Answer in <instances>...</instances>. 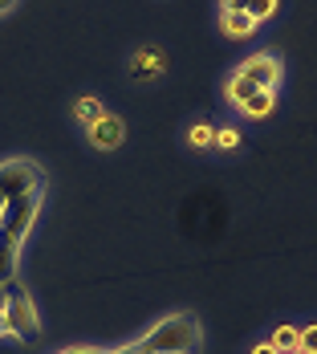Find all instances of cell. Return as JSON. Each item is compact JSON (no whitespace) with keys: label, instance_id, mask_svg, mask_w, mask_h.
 <instances>
[{"label":"cell","instance_id":"1","mask_svg":"<svg viewBox=\"0 0 317 354\" xmlns=\"http://www.w3.org/2000/svg\"><path fill=\"white\" fill-rule=\"evenodd\" d=\"M200 346H204V330L195 314H171L142 338L146 354H200Z\"/></svg>","mask_w":317,"mask_h":354},{"label":"cell","instance_id":"2","mask_svg":"<svg viewBox=\"0 0 317 354\" xmlns=\"http://www.w3.org/2000/svg\"><path fill=\"white\" fill-rule=\"evenodd\" d=\"M4 318H8V330L21 338V342H37L41 338V322H37L33 297L21 281L4 285Z\"/></svg>","mask_w":317,"mask_h":354},{"label":"cell","instance_id":"3","mask_svg":"<svg viewBox=\"0 0 317 354\" xmlns=\"http://www.w3.org/2000/svg\"><path fill=\"white\" fill-rule=\"evenodd\" d=\"M25 192H45V171L37 167L33 159H12V163H0V196L4 200H17Z\"/></svg>","mask_w":317,"mask_h":354},{"label":"cell","instance_id":"4","mask_svg":"<svg viewBox=\"0 0 317 354\" xmlns=\"http://www.w3.org/2000/svg\"><path fill=\"white\" fill-rule=\"evenodd\" d=\"M41 196H45V192H25V196L8 200V204H4V216H0V228H4L8 236L25 241V232L33 228L37 212H41Z\"/></svg>","mask_w":317,"mask_h":354},{"label":"cell","instance_id":"5","mask_svg":"<svg viewBox=\"0 0 317 354\" xmlns=\"http://www.w3.org/2000/svg\"><path fill=\"white\" fill-rule=\"evenodd\" d=\"M236 73L248 77L256 90H277V82H281V62H277L273 53H256V57H248Z\"/></svg>","mask_w":317,"mask_h":354},{"label":"cell","instance_id":"6","mask_svg":"<svg viewBox=\"0 0 317 354\" xmlns=\"http://www.w3.org/2000/svg\"><path fill=\"white\" fill-rule=\"evenodd\" d=\"M163 70H167V57H163V49H155V45H142L139 53L131 57V77H139V82L163 77Z\"/></svg>","mask_w":317,"mask_h":354},{"label":"cell","instance_id":"7","mask_svg":"<svg viewBox=\"0 0 317 354\" xmlns=\"http://www.w3.org/2000/svg\"><path fill=\"white\" fill-rule=\"evenodd\" d=\"M122 139H126V122L114 118V114H102V118L90 127V142H94L98 151H114Z\"/></svg>","mask_w":317,"mask_h":354},{"label":"cell","instance_id":"8","mask_svg":"<svg viewBox=\"0 0 317 354\" xmlns=\"http://www.w3.org/2000/svg\"><path fill=\"white\" fill-rule=\"evenodd\" d=\"M17 252H21V241L0 228V285L17 281Z\"/></svg>","mask_w":317,"mask_h":354},{"label":"cell","instance_id":"9","mask_svg":"<svg viewBox=\"0 0 317 354\" xmlns=\"http://www.w3.org/2000/svg\"><path fill=\"white\" fill-rule=\"evenodd\" d=\"M220 8H232V12H248L256 25L265 21V17H273V8H277V0H224Z\"/></svg>","mask_w":317,"mask_h":354},{"label":"cell","instance_id":"10","mask_svg":"<svg viewBox=\"0 0 317 354\" xmlns=\"http://www.w3.org/2000/svg\"><path fill=\"white\" fill-rule=\"evenodd\" d=\"M220 29L228 37H248L256 29V21L248 17V12H232V8H220Z\"/></svg>","mask_w":317,"mask_h":354},{"label":"cell","instance_id":"11","mask_svg":"<svg viewBox=\"0 0 317 354\" xmlns=\"http://www.w3.org/2000/svg\"><path fill=\"white\" fill-rule=\"evenodd\" d=\"M73 114H77V118H81L86 127H94V122H98V118L106 114V106L98 102V98H94V94H90V98H77V106H73Z\"/></svg>","mask_w":317,"mask_h":354},{"label":"cell","instance_id":"12","mask_svg":"<svg viewBox=\"0 0 317 354\" xmlns=\"http://www.w3.org/2000/svg\"><path fill=\"white\" fill-rule=\"evenodd\" d=\"M240 110H244L248 118H265V114L273 110V90H256V94H252Z\"/></svg>","mask_w":317,"mask_h":354},{"label":"cell","instance_id":"13","mask_svg":"<svg viewBox=\"0 0 317 354\" xmlns=\"http://www.w3.org/2000/svg\"><path fill=\"white\" fill-rule=\"evenodd\" d=\"M252 94H256V86H252L248 77H240V73H236V77L228 82V102H236V106H244V102L252 98Z\"/></svg>","mask_w":317,"mask_h":354},{"label":"cell","instance_id":"14","mask_svg":"<svg viewBox=\"0 0 317 354\" xmlns=\"http://www.w3.org/2000/svg\"><path fill=\"white\" fill-rule=\"evenodd\" d=\"M297 338H301V330H293V326H277V334H273V346L281 354L297 351Z\"/></svg>","mask_w":317,"mask_h":354},{"label":"cell","instance_id":"15","mask_svg":"<svg viewBox=\"0 0 317 354\" xmlns=\"http://www.w3.org/2000/svg\"><path fill=\"white\" fill-rule=\"evenodd\" d=\"M187 142H191V147H211V142H215V127H211V122H195L191 135H187Z\"/></svg>","mask_w":317,"mask_h":354},{"label":"cell","instance_id":"16","mask_svg":"<svg viewBox=\"0 0 317 354\" xmlns=\"http://www.w3.org/2000/svg\"><path fill=\"white\" fill-rule=\"evenodd\" d=\"M297 351L317 354V326H305V330H301V338H297Z\"/></svg>","mask_w":317,"mask_h":354},{"label":"cell","instance_id":"17","mask_svg":"<svg viewBox=\"0 0 317 354\" xmlns=\"http://www.w3.org/2000/svg\"><path fill=\"white\" fill-rule=\"evenodd\" d=\"M236 142H240V135H236L232 127H220V131H215V147H236Z\"/></svg>","mask_w":317,"mask_h":354},{"label":"cell","instance_id":"18","mask_svg":"<svg viewBox=\"0 0 317 354\" xmlns=\"http://www.w3.org/2000/svg\"><path fill=\"white\" fill-rule=\"evenodd\" d=\"M252 354H281V351H277L273 342H260V346H256V351H252Z\"/></svg>","mask_w":317,"mask_h":354},{"label":"cell","instance_id":"19","mask_svg":"<svg viewBox=\"0 0 317 354\" xmlns=\"http://www.w3.org/2000/svg\"><path fill=\"white\" fill-rule=\"evenodd\" d=\"M114 354H146V351H142V342H135V346H122V351H114Z\"/></svg>","mask_w":317,"mask_h":354},{"label":"cell","instance_id":"20","mask_svg":"<svg viewBox=\"0 0 317 354\" xmlns=\"http://www.w3.org/2000/svg\"><path fill=\"white\" fill-rule=\"evenodd\" d=\"M4 334H12V330H8V318H4V310H0V338H4Z\"/></svg>","mask_w":317,"mask_h":354},{"label":"cell","instance_id":"21","mask_svg":"<svg viewBox=\"0 0 317 354\" xmlns=\"http://www.w3.org/2000/svg\"><path fill=\"white\" fill-rule=\"evenodd\" d=\"M12 4H17V0H0V12H8V8H12Z\"/></svg>","mask_w":317,"mask_h":354},{"label":"cell","instance_id":"22","mask_svg":"<svg viewBox=\"0 0 317 354\" xmlns=\"http://www.w3.org/2000/svg\"><path fill=\"white\" fill-rule=\"evenodd\" d=\"M66 354H98V351H66Z\"/></svg>","mask_w":317,"mask_h":354},{"label":"cell","instance_id":"23","mask_svg":"<svg viewBox=\"0 0 317 354\" xmlns=\"http://www.w3.org/2000/svg\"><path fill=\"white\" fill-rule=\"evenodd\" d=\"M4 204H8V200H4V196H0V216H4Z\"/></svg>","mask_w":317,"mask_h":354},{"label":"cell","instance_id":"24","mask_svg":"<svg viewBox=\"0 0 317 354\" xmlns=\"http://www.w3.org/2000/svg\"><path fill=\"white\" fill-rule=\"evenodd\" d=\"M289 354H305V351H289Z\"/></svg>","mask_w":317,"mask_h":354}]
</instances>
